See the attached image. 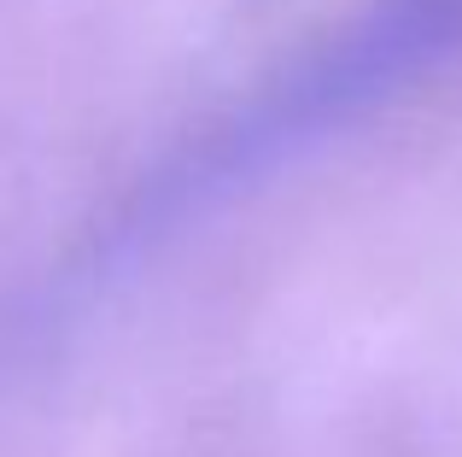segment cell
I'll list each match as a JSON object with an SVG mask.
<instances>
[{"label": "cell", "instance_id": "6da1fadb", "mask_svg": "<svg viewBox=\"0 0 462 457\" xmlns=\"http://www.w3.org/2000/svg\"><path fill=\"white\" fill-rule=\"evenodd\" d=\"M462 42V0H393V6L369 12L346 42L328 59H316L305 77H293V89L275 106H258V112L240 124L235 141H223L217 159L199 164V176H228L240 164L246 171L252 159H270L287 141L322 129L328 117L363 106L369 94H381L386 82L410 77L428 53Z\"/></svg>", "mask_w": 462, "mask_h": 457}]
</instances>
